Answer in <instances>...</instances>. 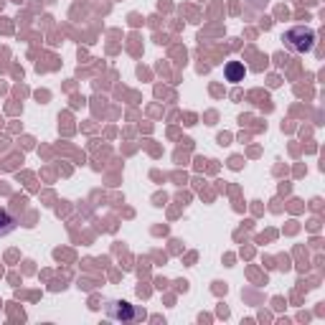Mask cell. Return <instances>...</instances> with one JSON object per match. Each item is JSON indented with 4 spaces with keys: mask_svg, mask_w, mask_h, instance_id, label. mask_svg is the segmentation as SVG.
I'll return each mask as SVG.
<instances>
[{
    "mask_svg": "<svg viewBox=\"0 0 325 325\" xmlns=\"http://www.w3.org/2000/svg\"><path fill=\"white\" fill-rule=\"evenodd\" d=\"M107 318H112V320H120V323H137L145 318L142 310H137L135 305H130V302H107Z\"/></svg>",
    "mask_w": 325,
    "mask_h": 325,
    "instance_id": "cell-2",
    "label": "cell"
},
{
    "mask_svg": "<svg viewBox=\"0 0 325 325\" xmlns=\"http://www.w3.org/2000/svg\"><path fill=\"white\" fill-rule=\"evenodd\" d=\"M13 229H15V219H13L8 211L0 208V236H8Z\"/></svg>",
    "mask_w": 325,
    "mask_h": 325,
    "instance_id": "cell-3",
    "label": "cell"
},
{
    "mask_svg": "<svg viewBox=\"0 0 325 325\" xmlns=\"http://www.w3.org/2000/svg\"><path fill=\"white\" fill-rule=\"evenodd\" d=\"M285 46L290 51H297V54H308L313 46H315V31L308 28V26H295L285 33Z\"/></svg>",
    "mask_w": 325,
    "mask_h": 325,
    "instance_id": "cell-1",
    "label": "cell"
},
{
    "mask_svg": "<svg viewBox=\"0 0 325 325\" xmlns=\"http://www.w3.org/2000/svg\"><path fill=\"white\" fill-rule=\"evenodd\" d=\"M226 76H229V81H239L244 76V66H239V64H229V66H226Z\"/></svg>",
    "mask_w": 325,
    "mask_h": 325,
    "instance_id": "cell-4",
    "label": "cell"
}]
</instances>
